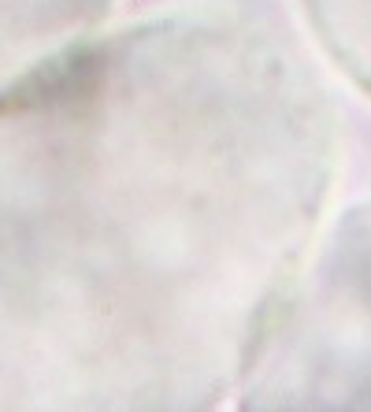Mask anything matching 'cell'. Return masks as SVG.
<instances>
[{"label":"cell","instance_id":"4","mask_svg":"<svg viewBox=\"0 0 371 412\" xmlns=\"http://www.w3.org/2000/svg\"><path fill=\"white\" fill-rule=\"evenodd\" d=\"M327 56L364 93H371V0H304Z\"/></svg>","mask_w":371,"mask_h":412},{"label":"cell","instance_id":"2","mask_svg":"<svg viewBox=\"0 0 371 412\" xmlns=\"http://www.w3.org/2000/svg\"><path fill=\"white\" fill-rule=\"evenodd\" d=\"M238 394L245 409H371V201L312 245Z\"/></svg>","mask_w":371,"mask_h":412},{"label":"cell","instance_id":"1","mask_svg":"<svg viewBox=\"0 0 371 412\" xmlns=\"http://www.w3.org/2000/svg\"><path fill=\"white\" fill-rule=\"evenodd\" d=\"M338 108L264 26L160 15L0 89V409H215L316 245Z\"/></svg>","mask_w":371,"mask_h":412},{"label":"cell","instance_id":"3","mask_svg":"<svg viewBox=\"0 0 371 412\" xmlns=\"http://www.w3.org/2000/svg\"><path fill=\"white\" fill-rule=\"evenodd\" d=\"M115 0H0V89L97 34Z\"/></svg>","mask_w":371,"mask_h":412}]
</instances>
